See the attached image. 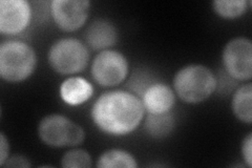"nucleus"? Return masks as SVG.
Returning a JSON list of instances; mask_svg holds the SVG:
<instances>
[{
    "instance_id": "nucleus-1",
    "label": "nucleus",
    "mask_w": 252,
    "mask_h": 168,
    "mask_svg": "<svg viewBox=\"0 0 252 168\" xmlns=\"http://www.w3.org/2000/svg\"><path fill=\"white\" fill-rule=\"evenodd\" d=\"M142 100L124 91L104 93L94 103L92 119L98 129L114 135L127 134L135 131L144 117Z\"/></svg>"
},
{
    "instance_id": "nucleus-2",
    "label": "nucleus",
    "mask_w": 252,
    "mask_h": 168,
    "mask_svg": "<svg viewBox=\"0 0 252 168\" xmlns=\"http://www.w3.org/2000/svg\"><path fill=\"white\" fill-rule=\"evenodd\" d=\"M218 80L215 74L205 66L189 65L178 70L173 78V87L183 102L198 104L215 93Z\"/></svg>"
},
{
    "instance_id": "nucleus-3",
    "label": "nucleus",
    "mask_w": 252,
    "mask_h": 168,
    "mask_svg": "<svg viewBox=\"0 0 252 168\" xmlns=\"http://www.w3.org/2000/svg\"><path fill=\"white\" fill-rule=\"evenodd\" d=\"M37 55L28 43L9 40L0 45V76L7 82H21L35 70Z\"/></svg>"
},
{
    "instance_id": "nucleus-4",
    "label": "nucleus",
    "mask_w": 252,
    "mask_h": 168,
    "mask_svg": "<svg viewBox=\"0 0 252 168\" xmlns=\"http://www.w3.org/2000/svg\"><path fill=\"white\" fill-rule=\"evenodd\" d=\"M51 67L62 75H73L82 71L90 61L86 45L76 38L57 40L47 53Z\"/></svg>"
},
{
    "instance_id": "nucleus-5",
    "label": "nucleus",
    "mask_w": 252,
    "mask_h": 168,
    "mask_svg": "<svg viewBox=\"0 0 252 168\" xmlns=\"http://www.w3.org/2000/svg\"><path fill=\"white\" fill-rule=\"evenodd\" d=\"M40 140L52 147H70L80 145L85 139L82 127L69 118L53 114L44 117L38 125Z\"/></svg>"
},
{
    "instance_id": "nucleus-6",
    "label": "nucleus",
    "mask_w": 252,
    "mask_h": 168,
    "mask_svg": "<svg viewBox=\"0 0 252 168\" xmlns=\"http://www.w3.org/2000/svg\"><path fill=\"white\" fill-rule=\"evenodd\" d=\"M128 74V61L118 51L105 50L94 57L92 75L94 81L103 87H112L124 81Z\"/></svg>"
},
{
    "instance_id": "nucleus-7",
    "label": "nucleus",
    "mask_w": 252,
    "mask_h": 168,
    "mask_svg": "<svg viewBox=\"0 0 252 168\" xmlns=\"http://www.w3.org/2000/svg\"><path fill=\"white\" fill-rule=\"evenodd\" d=\"M223 65L230 77L240 81L252 78V42L249 38L236 37L223 50Z\"/></svg>"
},
{
    "instance_id": "nucleus-8",
    "label": "nucleus",
    "mask_w": 252,
    "mask_h": 168,
    "mask_svg": "<svg viewBox=\"0 0 252 168\" xmlns=\"http://www.w3.org/2000/svg\"><path fill=\"white\" fill-rule=\"evenodd\" d=\"M90 6L89 0H54L51 3L52 17L62 31L74 32L85 23Z\"/></svg>"
},
{
    "instance_id": "nucleus-9",
    "label": "nucleus",
    "mask_w": 252,
    "mask_h": 168,
    "mask_svg": "<svg viewBox=\"0 0 252 168\" xmlns=\"http://www.w3.org/2000/svg\"><path fill=\"white\" fill-rule=\"evenodd\" d=\"M32 7L27 0H1L0 1V32L16 35L30 25Z\"/></svg>"
},
{
    "instance_id": "nucleus-10",
    "label": "nucleus",
    "mask_w": 252,
    "mask_h": 168,
    "mask_svg": "<svg viewBox=\"0 0 252 168\" xmlns=\"http://www.w3.org/2000/svg\"><path fill=\"white\" fill-rule=\"evenodd\" d=\"M142 103L148 114L159 115L170 111L175 105V93L164 83H153L142 93Z\"/></svg>"
},
{
    "instance_id": "nucleus-11",
    "label": "nucleus",
    "mask_w": 252,
    "mask_h": 168,
    "mask_svg": "<svg viewBox=\"0 0 252 168\" xmlns=\"http://www.w3.org/2000/svg\"><path fill=\"white\" fill-rule=\"evenodd\" d=\"M118 32L113 22L107 19L93 21L85 31V40L94 51H105L116 44Z\"/></svg>"
},
{
    "instance_id": "nucleus-12",
    "label": "nucleus",
    "mask_w": 252,
    "mask_h": 168,
    "mask_svg": "<svg viewBox=\"0 0 252 168\" xmlns=\"http://www.w3.org/2000/svg\"><path fill=\"white\" fill-rule=\"evenodd\" d=\"M60 97L68 105L77 106L91 99L94 93L93 85L81 77H69L60 85Z\"/></svg>"
},
{
    "instance_id": "nucleus-13",
    "label": "nucleus",
    "mask_w": 252,
    "mask_h": 168,
    "mask_svg": "<svg viewBox=\"0 0 252 168\" xmlns=\"http://www.w3.org/2000/svg\"><path fill=\"white\" fill-rule=\"evenodd\" d=\"M231 108L233 115L241 120L242 122H252V84L247 83L242 85L235 91L232 101Z\"/></svg>"
},
{
    "instance_id": "nucleus-14",
    "label": "nucleus",
    "mask_w": 252,
    "mask_h": 168,
    "mask_svg": "<svg viewBox=\"0 0 252 168\" xmlns=\"http://www.w3.org/2000/svg\"><path fill=\"white\" fill-rule=\"evenodd\" d=\"M173 127H175V118L170 111L159 115L148 114L144 121L146 133L156 139L167 137L172 132Z\"/></svg>"
},
{
    "instance_id": "nucleus-15",
    "label": "nucleus",
    "mask_w": 252,
    "mask_h": 168,
    "mask_svg": "<svg viewBox=\"0 0 252 168\" xmlns=\"http://www.w3.org/2000/svg\"><path fill=\"white\" fill-rule=\"evenodd\" d=\"M99 168H136L138 163L129 153L122 149H109L102 154L98 161Z\"/></svg>"
},
{
    "instance_id": "nucleus-16",
    "label": "nucleus",
    "mask_w": 252,
    "mask_h": 168,
    "mask_svg": "<svg viewBox=\"0 0 252 168\" xmlns=\"http://www.w3.org/2000/svg\"><path fill=\"white\" fill-rule=\"evenodd\" d=\"M215 12L224 19L239 18L248 9L247 0H216L212 2Z\"/></svg>"
},
{
    "instance_id": "nucleus-17",
    "label": "nucleus",
    "mask_w": 252,
    "mask_h": 168,
    "mask_svg": "<svg viewBox=\"0 0 252 168\" xmlns=\"http://www.w3.org/2000/svg\"><path fill=\"white\" fill-rule=\"evenodd\" d=\"M61 165L64 168H90L92 158L86 150L73 149L63 155Z\"/></svg>"
},
{
    "instance_id": "nucleus-18",
    "label": "nucleus",
    "mask_w": 252,
    "mask_h": 168,
    "mask_svg": "<svg viewBox=\"0 0 252 168\" xmlns=\"http://www.w3.org/2000/svg\"><path fill=\"white\" fill-rule=\"evenodd\" d=\"M242 155L248 167L252 166V134H248L242 144Z\"/></svg>"
},
{
    "instance_id": "nucleus-19",
    "label": "nucleus",
    "mask_w": 252,
    "mask_h": 168,
    "mask_svg": "<svg viewBox=\"0 0 252 168\" xmlns=\"http://www.w3.org/2000/svg\"><path fill=\"white\" fill-rule=\"evenodd\" d=\"M3 166L6 167H30L31 163L29 162V160L23 157L21 155H15L11 158H7L6 162L4 163Z\"/></svg>"
},
{
    "instance_id": "nucleus-20",
    "label": "nucleus",
    "mask_w": 252,
    "mask_h": 168,
    "mask_svg": "<svg viewBox=\"0 0 252 168\" xmlns=\"http://www.w3.org/2000/svg\"><path fill=\"white\" fill-rule=\"evenodd\" d=\"M9 141L6 140L4 134L1 133L0 134V165L1 166L4 165L7 158H9Z\"/></svg>"
}]
</instances>
